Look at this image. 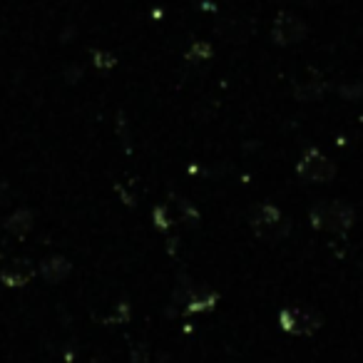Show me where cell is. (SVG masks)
I'll return each instance as SVG.
<instances>
[{"label":"cell","instance_id":"cell-1","mask_svg":"<svg viewBox=\"0 0 363 363\" xmlns=\"http://www.w3.org/2000/svg\"><path fill=\"white\" fill-rule=\"evenodd\" d=\"M308 219H311V227L318 229V232H333V234H343L353 227L356 222V212H353L351 204L346 202H318L311 207L308 212Z\"/></svg>","mask_w":363,"mask_h":363},{"label":"cell","instance_id":"cell-2","mask_svg":"<svg viewBox=\"0 0 363 363\" xmlns=\"http://www.w3.org/2000/svg\"><path fill=\"white\" fill-rule=\"evenodd\" d=\"M249 224H252L254 234L267 239V242H279L289 234V219L272 204L254 207L252 214H249Z\"/></svg>","mask_w":363,"mask_h":363},{"label":"cell","instance_id":"cell-3","mask_svg":"<svg viewBox=\"0 0 363 363\" xmlns=\"http://www.w3.org/2000/svg\"><path fill=\"white\" fill-rule=\"evenodd\" d=\"M279 323L294 336H311L321 328V313L313 311L311 306H286L279 313Z\"/></svg>","mask_w":363,"mask_h":363},{"label":"cell","instance_id":"cell-4","mask_svg":"<svg viewBox=\"0 0 363 363\" xmlns=\"http://www.w3.org/2000/svg\"><path fill=\"white\" fill-rule=\"evenodd\" d=\"M296 172L301 179L323 184V182H331L333 177H336V164H333V160H328L321 150L311 147V150L303 152V157L298 160Z\"/></svg>","mask_w":363,"mask_h":363},{"label":"cell","instance_id":"cell-5","mask_svg":"<svg viewBox=\"0 0 363 363\" xmlns=\"http://www.w3.org/2000/svg\"><path fill=\"white\" fill-rule=\"evenodd\" d=\"M272 38L277 45H294V43H301L306 38V23L301 21L294 13H281V16L274 21Z\"/></svg>","mask_w":363,"mask_h":363},{"label":"cell","instance_id":"cell-6","mask_svg":"<svg viewBox=\"0 0 363 363\" xmlns=\"http://www.w3.org/2000/svg\"><path fill=\"white\" fill-rule=\"evenodd\" d=\"M33 277H35V267H33L28 259H16V262H11L3 272H0V281L11 289L26 286Z\"/></svg>","mask_w":363,"mask_h":363},{"label":"cell","instance_id":"cell-7","mask_svg":"<svg viewBox=\"0 0 363 363\" xmlns=\"http://www.w3.org/2000/svg\"><path fill=\"white\" fill-rule=\"evenodd\" d=\"M70 272H72L70 262H67V259H62V257H48L45 262L40 264L43 279H45V281H50V284L62 281V279H65Z\"/></svg>","mask_w":363,"mask_h":363},{"label":"cell","instance_id":"cell-8","mask_svg":"<svg viewBox=\"0 0 363 363\" xmlns=\"http://www.w3.org/2000/svg\"><path fill=\"white\" fill-rule=\"evenodd\" d=\"M33 229V212L30 209H18L11 217L6 219V232L16 234V237H23Z\"/></svg>","mask_w":363,"mask_h":363},{"label":"cell","instance_id":"cell-9","mask_svg":"<svg viewBox=\"0 0 363 363\" xmlns=\"http://www.w3.org/2000/svg\"><path fill=\"white\" fill-rule=\"evenodd\" d=\"M323 90H326V85H323V80L318 75H308L306 80L296 82L298 100H318L323 95Z\"/></svg>","mask_w":363,"mask_h":363},{"label":"cell","instance_id":"cell-10","mask_svg":"<svg viewBox=\"0 0 363 363\" xmlns=\"http://www.w3.org/2000/svg\"><path fill=\"white\" fill-rule=\"evenodd\" d=\"M217 303V296L212 291H204V289H192L187 298V311H209V308Z\"/></svg>","mask_w":363,"mask_h":363},{"label":"cell","instance_id":"cell-11","mask_svg":"<svg viewBox=\"0 0 363 363\" xmlns=\"http://www.w3.org/2000/svg\"><path fill=\"white\" fill-rule=\"evenodd\" d=\"M189 60H207V57H212V45L209 43H197V45H192V50L187 52Z\"/></svg>","mask_w":363,"mask_h":363},{"label":"cell","instance_id":"cell-12","mask_svg":"<svg viewBox=\"0 0 363 363\" xmlns=\"http://www.w3.org/2000/svg\"><path fill=\"white\" fill-rule=\"evenodd\" d=\"M95 62H97V65H102V67H112L117 60L112 55H107V52H95Z\"/></svg>","mask_w":363,"mask_h":363}]
</instances>
